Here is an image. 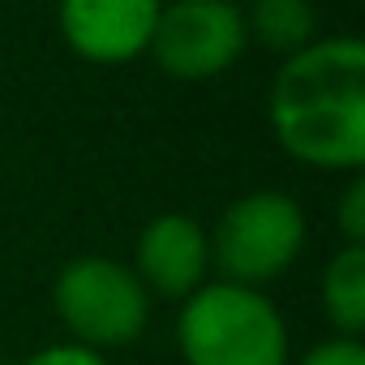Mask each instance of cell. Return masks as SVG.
Returning a JSON list of instances; mask_svg holds the SVG:
<instances>
[{
	"instance_id": "6da1fadb",
	"label": "cell",
	"mask_w": 365,
	"mask_h": 365,
	"mask_svg": "<svg viewBox=\"0 0 365 365\" xmlns=\"http://www.w3.org/2000/svg\"><path fill=\"white\" fill-rule=\"evenodd\" d=\"M267 120L288 159L356 176L365 168V43L331 35L284 56L267 95Z\"/></svg>"
},
{
	"instance_id": "7a4b0ae2",
	"label": "cell",
	"mask_w": 365,
	"mask_h": 365,
	"mask_svg": "<svg viewBox=\"0 0 365 365\" xmlns=\"http://www.w3.org/2000/svg\"><path fill=\"white\" fill-rule=\"evenodd\" d=\"M176 348L185 365H288V322L271 297L245 284H202L180 301Z\"/></svg>"
},
{
	"instance_id": "3957f363",
	"label": "cell",
	"mask_w": 365,
	"mask_h": 365,
	"mask_svg": "<svg viewBox=\"0 0 365 365\" xmlns=\"http://www.w3.org/2000/svg\"><path fill=\"white\" fill-rule=\"evenodd\" d=\"M305 211L284 190H250L215 220L211 267L224 271L228 284L262 288L279 279L305 250Z\"/></svg>"
},
{
	"instance_id": "277c9868",
	"label": "cell",
	"mask_w": 365,
	"mask_h": 365,
	"mask_svg": "<svg viewBox=\"0 0 365 365\" xmlns=\"http://www.w3.org/2000/svg\"><path fill=\"white\" fill-rule=\"evenodd\" d=\"M52 305L69 339L95 352L142 339L150 322V292L125 262L108 254L73 258L52 284Z\"/></svg>"
},
{
	"instance_id": "5b68a950",
	"label": "cell",
	"mask_w": 365,
	"mask_h": 365,
	"mask_svg": "<svg viewBox=\"0 0 365 365\" xmlns=\"http://www.w3.org/2000/svg\"><path fill=\"white\" fill-rule=\"evenodd\" d=\"M245 48V14L232 0H172L159 5L146 56L176 82H207L228 73Z\"/></svg>"
},
{
	"instance_id": "8992f818",
	"label": "cell",
	"mask_w": 365,
	"mask_h": 365,
	"mask_svg": "<svg viewBox=\"0 0 365 365\" xmlns=\"http://www.w3.org/2000/svg\"><path fill=\"white\" fill-rule=\"evenodd\" d=\"M159 0H61V35L91 65H129L146 56Z\"/></svg>"
},
{
	"instance_id": "52a82bcc",
	"label": "cell",
	"mask_w": 365,
	"mask_h": 365,
	"mask_svg": "<svg viewBox=\"0 0 365 365\" xmlns=\"http://www.w3.org/2000/svg\"><path fill=\"white\" fill-rule=\"evenodd\" d=\"M138 279L150 297H163V301H185L190 292H198L207 284V271H211V241L202 232V224L194 215H180V211H168V215H155L142 237H138Z\"/></svg>"
},
{
	"instance_id": "ba28073f",
	"label": "cell",
	"mask_w": 365,
	"mask_h": 365,
	"mask_svg": "<svg viewBox=\"0 0 365 365\" xmlns=\"http://www.w3.org/2000/svg\"><path fill=\"white\" fill-rule=\"evenodd\" d=\"M322 314L335 335L361 339L365 331V245H339V254L322 267Z\"/></svg>"
},
{
	"instance_id": "9c48e42d",
	"label": "cell",
	"mask_w": 365,
	"mask_h": 365,
	"mask_svg": "<svg viewBox=\"0 0 365 365\" xmlns=\"http://www.w3.org/2000/svg\"><path fill=\"white\" fill-rule=\"evenodd\" d=\"M245 35L275 56H292L318 39V14L309 0H254L245 14Z\"/></svg>"
},
{
	"instance_id": "30bf717a",
	"label": "cell",
	"mask_w": 365,
	"mask_h": 365,
	"mask_svg": "<svg viewBox=\"0 0 365 365\" xmlns=\"http://www.w3.org/2000/svg\"><path fill=\"white\" fill-rule=\"evenodd\" d=\"M335 224H339L344 245H365V176H361V172L348 180L344 194H339Z\"/></svg>"
},
{
	"instance_id": "8fae6325",
	"label": "cell",
	"mask_w": 365,
	"mask_h": 365,
	"mask_svg": "<svg viewBox=\"0 0 365 365\" xmlns=\"http://www.w3.org/2000/svg\"><path fill=\"white\" fill-rule=\"evenodd\" d=\"M297 365H365V344H361V339L331 335V339L314 344Z\"/></svg>"
},
{
	"instance_id": "7c38bea8",
	"label": "cell",
	"mask_w": 365,
	"mask_h": 365,
	"mask_svg": "<svg viewBox=\"0 0 365 365\" xmlns=\"http://www.w3.org/2000/svg\"><path fill=\"white\" fill-rule=\"evenodd\" d=\"M22 365H108V361H103L95 348H82V344L65 339V344H48V348L31 352Z\"/></svg>"
}]
</instances>
